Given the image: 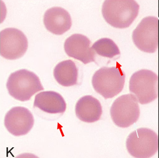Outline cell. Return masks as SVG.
<instances>
[{
	"label": "cell",
	"instance_id": "1",
	"mask_svg": "<svg viewBox=\"0 0 159 158\" xmlns=\"http://www.w3.org/2000/svg\"><path fill=\"white\" fill-rule=\"evenodd\" d=\"M139 6L134 0H106L102 14L106 22L117 29L129 27L136 18Z\"/></svg>",
	"mask_w": 159,
	"mask_h": 158
},
{
	"label": "cell",
	"instance_id": "2",
	"mask_svg": "<svg viewBox=\"0 0 159 158\" xmlns=\"http://www.w3.org/2000/svg\"><path fill=\"white\" fill-rule=\"evenodd\" d=\"M7 88L12 97L21 102L29 101L35 93L44 90L39 78L34 73L25 69L10 74Z\"/></svg>",
	"mask_w": 159,
	"mask_h": 158
},
{
	"label": "cell",
	"instance_id": "3",
	"mask_svg": "<svg viewBox=\"0 0 159 158\" xmlns=\"http://www.w3.org/2000/svg\"><path fill=\"white\" fill-rule=\"evenodd\" d=\"M125 75L120 67H103L95 73L92 79L93 87L105 99L120 93L125 83Z\"/></svg>",
	"mask_w": 159,
	"mask_h": 158
},
{
	"label": "cell",
	"instance_id": "4",
	"mask_svg": "<svg viewBox=\"0 0 159 158\" xmlns=\"http://www.w3.org/2000/svg\"><path fill=\"white\" fill-rule=\"evenodd\" d=\"M129 90L141 104L154 101L158 96V76L148 70H141L134 73L129 81Z\"/></svg>",
	"mask_w": 159,
	"mask_h": 158
},
{
	"label": "cell",
	"instance_id": "5",
	"mask_svg": "<svg viewBox=\"0 0 159 158\" xmlns=\"http://www.w3.org/2000/svg\"><path fill=\"white\" fill-rule=\"evenodd\" d=\"M126 146L128 152L134 158H151L158 151V136L152 130L140 128L128 136Z\"/></svg>",
	"mask_w": 159,
	"mask_h": 158
},
{
	"label": "cell",
	"instance_id": "6",
	"mask_svg": "<svg viewBox=\"0 0 159 158\" xmlns=\"http://www.w3.org/2000/svg\"><path fill=\"white\" fill-rule=\"evenodd\" d=\"M110 113L113 121L118 127L128 128L133 125L140 115L136 97L132 94L118 97L113 103Z\"/></svg>",
	"mask_w": 159,
	"mask_h": 158
},
{
	"label": "cell",
	"instance_id": "7",
	"mask_svg": "<svg viewBox=\"0 0 159 158\" xmlns=\"http://www.w3.org/2000/svg\"><path fill=\"white\" fill-rule=\"evenodd\" d=\"M137 47L147 53H154L159 45V19L153 16L144 18L132 35Z\"/></svg>",
	"mask_w": 159,
	"mask_h": 158
},
{
	"label": "cell",
	"instance_id": "8",
	"mask_svg": "<svg viewBox=\"0 0 159 158\" xmlns=\"http://www.w3.org/2000/svg\"><path fill=\"white\" fill-rule=\"evenodd\" d=\"M28 48L26 36L15 28H7L0 32V54L9 60L23 57Z\"/></svg>",
	"mask_w": 159,
	"mask_h": 158
},
{
	"label": "cell",
	"instance_id": "9",
	"mask_svg": "<svg viewBox=\"0 0 159 158\" xmlns=\"http://www.w3.org/2000/svg\"><path fill=\"white\" fill-rule=\"evenodd\" d=\"M32 113L24 107L12 108L6 114L4 126L10 133L16 136L25 135L29 133L34 125Z\"/></svg>",
	"mask_w": 159,
	"mask_h": 158
},
{
	"label": "cell",
	"instance_id": "10",
	"mask_svg": "<svg viewBox=\"0 0 159 158\" xmlns=\"http://www.w3.org/2000/svg\"><path fill=\"white\" fill-rule=\"evenodd\" d=\"M90 44L91 41L87 36L80 34H74L65 41V51L69 57L87 64L96 61V53L90 48Z\"/></svg>",
	"mask_w": 159,
	"mask_h": 158
},
{
	"label": "cell",
	"instance_id": "11",
	"mask_svg": "<svg viewBox=\"0 0 159 158\" xmlns=\"http://www.w3.org/2000/svg\"><path fill=\"white\" fill-rule=\"evenodd\" d=\"M43 23L48 31L58 35L66 32L72 26L70 13L61 7H52L47 10L44 15Z\"/></svg>",
	"mask_w": 159,
	"mask_h": 158
},
{
	"label": "cell",
	"instance_id": "12",
	"mask_svg": "<svg viewBox=\"0 0 159 158\" xmlns=\"http://www.w3.org/2000/svg\"><path fill=\"white\" fill-rule=\"evenodd\" d=\"M76 116L83 122L93 123L98 121L102 114L100 102L92 96L81 97L75 106Z\"/></svg>",
	"mask_w": 159,
	"mask_h": 158
},
{
	"label": "cell",
	"instance_id": "13",
	"mask_svg": "<svg viewBox=\"0 0 159 158\" xmlns=\"http://www.w3.org/2000/svg\"><path fill=\"white\" fill-rule=\"evenodd\" d=\"M34 107L50 114L63 113L66 104L63 97L56 92L48 91L38 93L35 97Z\"/></svg>",
	"mask_w": 159,
	"mask_h": 158
},
{
	"label": "cell",
	"instance_id": "14",
	"mask_svg": "<svg viewBox=\"0 0 159 158\" xmlns=\"http://www.w3.org/2000/svg\"><path fill=\"white\" fill-rule=\"evenodd\" d=\"M53 75L57 82L64 87L74 86L78 82V69L71 60L57 64L53 70Z\"/></svg>",
	"mask_w": 159,
	"mask_h": 158
},
{
	"label": "cell",
	"instance_id": "15",
	"mask_svg": "<svg viewBox=\"0 0 159 158\" xmlns=\"http://www.w3.org/2000/svg\"><path fill=\"white\" fill-rule=\"evenodd\" d=\"M91 48L95 53L105 58H113L116 56L120 55L117 45L110 38L99 39L94 43Z\"/></svg>",
	"mask_w": 159,
	"mask_h": 158
}]
</instances>
